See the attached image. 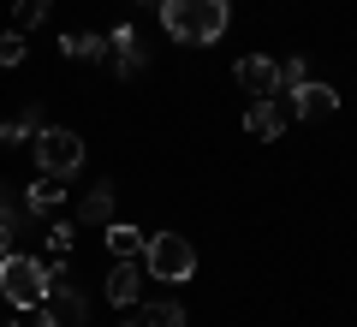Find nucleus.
Segmentation results:
<instances>
[{
  "label": "nucleus",
  "instance_id": "f257e3e1",
  "mask_svg": "<svg viewBox=\"0 0 357 327\" xmlns=\"http://www.w3.org/2000/svg\"><path fill=\"white\" fill-rule=\"evenodd\" d=\"M161 30L185 48H203L227 30V0H161Z\"/></svg>",
  "mask_w": 357,
  "mask_h": 327
},
{
  "label": "nucleus",
  "instance_id": "f03ea898",
  "mask_svg": "<svg viewBox=\"0 0 357 327\" xmlns=\"http://www.w3.org/2000/svg\"><path fill=\"white\" fill-rule=\"evenodd\" d=\"M48 286H54V268L48 262L18 256V250L0 256V298L13 303V310H36V303L48 298Z\"/></svg>",
  "mask_w": 357,
  "mask_h": 327
},
{
  "label": "nucleus",
  "instance_id": "7ed1b4c3",
  "mask_svg": "<svg viewBox=\"0 0 357 327\" xmlns=\"http://www.w3.org/2000/svg\"><path fill=\"white\" fill-rule=\"evenodd\" d=\"M143 274L155 280H191L197 274V250L191 238H178V232H155V238H143Z\"/></svg>",
  "mask_w": 357,
  "mask_h": 327
},
{
  "label": "nucleus",
  "instance_id": "20e7f679",
  "mask_svg": "<svg viewBox=\"0 0 357 327\" xmlns=\"http://www.w3.org/2000/svg\"><path fill=\"white\" fill-rule=\"evenodd\" d=\"M36 167L48 178H72L77 167H84V137L66 126H42L36 131Z\"/></svg>",
  "mask_w": 357,
  "mask_h": 327
},
{
  "label": "nucleus",
  "instance_id": "39448f33",
  "mask_svg": "<svg viewBox=\"0 0 357 327\" xmlns=\"http://www.w3.org/2000/svg\"><path fill=\"white\" fill-rule=\"evenodd\" d=\"M232 77H238V84H244V96H280V66H274V60H262V54H244V60L238 66H232Z\"/></svg>",
  "mask_w": 357,
  "mask_h": 327
},
{
  "label": "nucleus",
  "instance_id": "423d86ee",
  "mask_svg": "<svg viewBox=\"0 0 357 327\" xmlns=\"http://www.w3.org/2000/svg\"><path fill=\"white\" fill-rule=\"evenodd\" d=\"M286 119H292V114H286V101L280 96H256L250 101V107H244V131H250V137H280V131H286Z\"/></svg>",
  "mask_w": 357,
  "mask_h": 327
},
{
  "label": "nucleus",
  "instance_id": "0eeeda50",
  "mask_svg": "<svg viewBox=\"0 0 357 327\" xmlns=\"http://www.w3.org/2000/svg\"><path fill=\"white\" fill-rule=\"evenodd\" d=\"M107 60H114V72L119 77H137L143 72V60H149V48H143V36L131 24H119L114 36H107Z\"/></svg>",
  "mask_w": 357,
  "mask_h": 327
},
{
  "label": "nucleus",
  "instance_id": "6e6552de",
  "mask_svg": "<svg viewBox=\"0 0 357 327\" xmlns=\"http://www.w3.org/2000/svg\"><path fill=\"white\" fill-rule=\"evenodd\" d=\"M42 303L54 310V321H60V327H84L89 321V298L77 286H66L60 274H54V286H48V298H42Z\"/></svg>",
  "mask_w": 357,
  "mask_h": 327
},
{
  "label": "nucleus",
  "instance_id": "1a4fd4ad",
  "mask_svg": "<svg viewBox=\"0 0 357 327\" xmlns=\"http://www.w3.org/2000/svg\"><path fill=\"white\" fill-rule=\"evenodd\" d=\"M333 107H340V96H333L328 84H310V77L286 96V114H298V119H328Z\"/></svg>",
  "mask_w": 357,
  "mask_h": 327
},
{
  "label": "nucleus",
  "instance_id": "9d476101",
  "mask_svg": "<svg viewBox=\"0 0 357 327\" xmlns=\"http://www.w3.org/2000/svg\"><path fill=\"white\" fill-rule=\"evenodd\" d=\"M137 298H143V268L137 262H114L107 268V303H114V310H131Z\"/></svg>",
  "mask_w": 357,
  "mask_h": 327
},
{
  "label": "nucleus",
  "instance_id": "9b49d317",
  "mask_svg": "<svg viewBox=\"0 0 357 327\" xmlns=\"http://www.w3.org/2000/svg\"><path fill=\"white\" fill-rule=\"evenodd\" d=\"M60 185H66V178H48V173H42L36 185L24 190V208L36 214V220H54V214H60V202H66V190H60Z\"/></svg>",
  "mask_w": 357,
  "mask_h": 327
},
{
  "label": "nucleus",
  "instance_id": "f8f14e48",
  "mask_svg": "<svg viewBox=\"0 0 357 327\" xmlns=\"http://www.w3.org/2000/svg\"><path fill=\"white\" fill-rule=\"evenodd\" d=\"M143 238H149V232L126 227V220H107V256H114V262H137V256H143Z\"/></svg>",
  "mask_w": 357,
  "mask_h": 327
},
{
  "label": "nucleus",
  "instance_id": "ddd939ff",
  "mask_svg": "<svg viewBox=\"0 0 357 327\" xmlns=\"http://www.w3.org/2000/svg\"><path fill=\"white\" fill-rule=\"evenodd\" d=\"M77 220H84V227H107V220H114V185H96V190H84V202H77Z\"/></svg>",
  "mask_w": 357,
  "mask_h": 327
},
{
  "label": "nucleus",
  "instance_id": "4468645a",
  "mask_svg": "<svg viewBox=\"0 0 357 327\" xmlns=\"http://www.w3.org/2000/svg\"><path fill=\"white\" fill-rule=\"evenodd\" d=\"M60 54H72V60H107V36H96V30H72V36H60Z\"/></svg>",
  "mask_w": 357,
  "mask_h": 327
},
{
  "label": "nucleus",
  "instance_id": "2eb2a0df",
  "mask_svg": "<svg viewBox=\"0 0 357 327\" xmlns=\"http://www.w3.org/2000/svg\"><path fill=\"white\" fill-rule=\"evenodd\" d=\"M143 327H185V303H173V298L149 303V310H143Z\"/></svg>",
  "mask_w": 357,
  "mask_h": 327
},
{
  "label": "nucleus",
  "instance_id": "dca6fc26",
  "mask_svg": "<svg viewBox=\"0 0 357 327\" xmlns=\"http://www.w3.org/2000/svg\"><path fill=\"white\" fill-rule=\"evenodd\" d=\"M24 220H30L24 197H13V185H0V227H6V232H18Z\"/></svg>",
  "mask_w": 357,
  "mask_h": 327
},
{
  "label": "nucleus",
  "instance_id": "f3484780",
  "mask_svg": "<svg viewBox=\"0 0 357 327\" xmlns=\"http://www.w3.org/2000/svg\"><path fill=\"white\" fill-rule=\"evenodd\" d=\"M13 18H18L13 30H18V36H24V30H36L42 18H48V0H18V13H13Z\"/></svg>",
  "mask_w": 357,
  "mask_h": 327
},
{
  "label": "nucleus",
  "instance_id": "a211bd4d",
  "mask_svg": "<svg viewBox=\"0 0 357 327\" xmlns=\"http://www.w3.org/2000/svg\"><path fill=\"white\" fill-rule=\"evenodd\" d=\"M66 250H72V227L54 220V227H48V262H66Z\"/></svg>",
  "mask_w": 357,
  "mask_h": 327
},
{
  "label": "nucleus",
  "instance_id": "6ab92c4d",
  "mask_svg": "<svg viewBox=\"0 0 357 327\" xmlns=\"http://www.w3.org/2000/svg\"><path fill=\"white\" fill-rule=\"evenodd\" d=\"M24 60V36L18 30H0V66H18Z\"/></svg>",
  "mask_w": 357,
  "mask_h": 327
},
{
  "label": "nucleus",
  "instance_id": "aec40b11",
  "mask_svg": "<svg viewBox=\"0 0 357 327\" xmlns=\"http://www.w3.org/2000/svg\"><path fill=\"white\" fill-rule=\"evenodd\" d=\"M304 77H310V66H304V60H286V66H280V96H292Z\"/></svg>",
  "mask_w": 357,
  "mask_h": 327
},
{
  "label": "nucleus",
  "instance_id": "412c9836",
  "mask_svg": "<svg viewBox=\"0 0 357 327\" xmlns=\"http://www.w3.org/2000/svg\"><path fill=\"white\" fill-rule=\"evenodd\" d=\"M24 327H60V321H54L48 303H36V310H24Z\"/></svg>",
  "mask_w": 357,
  "mask_h": 327
},
{
  "label": "nucleus",
  "instance_id": "4be33fe9",
  "mask_svg": "<svg viewBox=\"0 0 357 327\" xmlns=\"http://www.w3.org/2000/svg\"><path fill=\"white\" fill-rule=\"evenodd\" d=\"M24 137H30V131L18 126V119H0V149H6V143H24Z\"/></svg>",
  "mask_w": 357,
  "mask_h": 327
},
{
  "label": "nucleus",
  "instance_id": "5701e85b",
  "mask_svg": "<svg viewBox=\"0 0 357 327\" xmlns=\"http://www.w3.org/2000/svg\"><path fill=\"white\" fill-rule=\"evenodd\" d=\"M18 126H24V131H30V137H36V131H42V126H48V119H42V107H36V101H30L24 114H18Z\"/></svg>",
  "mask_w": 357,
  "mask_h": 327
},
{
  "label": "nucleus",
  "instance_id": "b1692460",
  "mask_svg": "<svg viewBox=\"0 0 357 327\" xmlns=\"http://www.w3.org/2000/svg\"><path fill=\"white\" fill-rule=\"evenodd\" d=\"M6 250H13V232H6V227H0V256H6Z\"/></svg>",
  "mask_w": 357,
  "mask_h": 327
},
{
  "label": "nucleus",
  "instance_id": "393cba45",
  "mask_svg": "<svg viewBox=\"0 0 357 327\" xmlns=\"http://www.w3.org/2000/svg\"><path fill=\"white\" fill-rule=\"evenodd\" d=\"M0 327H24V321H13V315H0Z\"/></svg>",
  "mask_w": 357,
  "mask_h": 327
},
{
  "label": "nucleus",
  "instance_id": "a878e982",
  "mask_svg": "<svg viewBox=\"0 0 357 327\" xmlns=\"http://www.w3.org/2000/svg\"><path fill=\"white\" fill-rule=\"evenodd\" d=\"M143 6H155V0H143Z\"/></svg>",
  "mask_w": 357,
  "mask_h": 327
}]
</instances>
